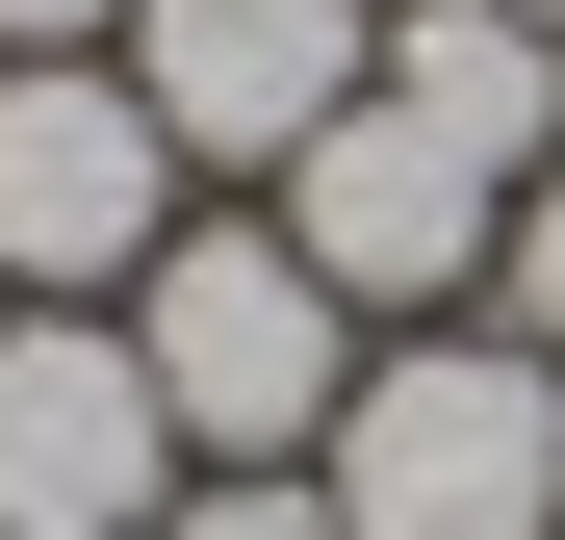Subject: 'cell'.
I'll return each mask as SVG.
<instances>
[{
	"label": "cell",
	"mask_w": 565,
	"mask_h": 540,
	"mask_svg": "<svg viewBox=\"0 0 565 540\" xmlns=\"http://www.w3.org/2000/svg\"><path fill=\"white\" fill-rule=\"evenodd\" d=\"M334 515H360V540H565V360H540V335H412V360H360Z\"/></svg>",
	"instance_id": "cell-2"
},
{
	"label": "cell",
	"mask_w": 565,
	"mask_h": 540,
	"mask_svg": "<svg viewBox=\"0 0 565 540\" xmlns=\"http://www.w3.org/2000/svg\"><path fill=\"white\" fill-rule=\"evenodd\" d=\"M129 27V0H0V52H104Z\"/></svg>",
	"instance_id": "cell-10"
},
{
	"label": "cell",
	"mask_w": 565,
	"mask_h": 540,
	"mask_svg": "<svg viewBox=\"0 0 565 540\" xmlns=\"http://www.w3.org/2000/svg\"><path fill=\"white\" fill-rule=\"evenodd\" d=\"M489 284H514V335H540V360H565V155H540V180H514V257H489Z\"/></svg>",
	"instance_id": "cell-9"
},
{
	"label": "cell",
	"mask_w": 565,
	"mask_h": 540,
	"mask_svg": "<svg viewBox=\"0 0 565 540\" xmlns=\"http://www.w3.org/2000/svg\"><path fill=\"white\" fill-rule=\"evenodd\" d=\"M180 489V412H154V360L104 309H52V335H0V540H129Z\"/></svg>",
	"instance_id": "cell-6"
},
{
	"label": "cell",
	"mask_w": 565,
	"mask_h": 540,
	"mask_svg": "<svg viewBox=\"0 0 565 540\" xmlns=\"http://www.w3.org/2000/svg\"><path fill=\"white\" fill-rule=\"evenodd\" d=\"M282 232H309L334 309H462V284L514 257V155H462L437 104H386V77H360V104L282 155Z\"/></svg>",
	"instance_id": "cell-3"
},
{
	"label": "cell",
	"mask_w": 565,
	"mask_h": 540,
	"mask_svg": "<svg viewBox=\"0 0 565 540\" xmlns=\"http://www.w3.org/2000/svg\"><path fill=\"white\" fill-rule=\"evenodd\" d=\"M540 27H565V0H540Z\"/></svg>",
	"instance_id": "cell-11"
},
{
	"label": "cell",
	"mask_w": 565,
	"mask_h": 540,
	"mask_svg": "<svg viewBox=\"0 0 565 540\" xmlns=\"http://www.w3.org/2000/svg\"><path fill=\"white\" fill-rule=\"evenodd\" d=\"M129 360H154V412L206 437V464H334V412H360V309L309 284V232H154V284H129Z\"/></svg>",
	"instance_id": "cell-1"
},
{
	"label": "cell",
	"mask_w": 565,
	"mask_h": 540,
	"mask_svg": "<svg viewBox=\"0 0 565 540\" xmlns=\"http://www.w3.org/2000/svg\"><path fill=\"white\" fill-rule=\"evenodd\" d=\"M386 104H437L462 155H565V27H540V0H386Z\"/></svg>",
	"instance_id": "cell-7"
},
{
	"label": "cell",
	"mask_w": 565,
	"mask_h": 540,
	"mask_svg": "<svg viewBox=\"0 0 565 540\" xmlns=\"http://www.w3.org/2000/svg\"><path fill=\"white\" fill-rule=\"evenodd\" d=\"M180 540H360V515H334V464H206Z\"/></svg>",
	"instance_id": "cell-8"
},
{
	"label": "cell",
	"mask_w": 565,
	"mask_h": 540,
	"mask_svg": "<svg viewBox=\"0 0 565 540\" xmlns=\"http://www.w3.org/2000/svg\"><path fill=\"white\" fill-rule=\"evenodd\" d=\"M154 232H180V129L129 104L104 52H0V284H154Z\"/></svg>",
	"instance_id": "cell-4"
},
{
	"label": "cell",
	"mask_w": 565,
	"mask_h": 540,
	"mask_svg": "<svg viewBox=\"0 0 565 540\" xmlns=\"http://www.w3.org/2000/svg\"><path fill=\"white\" fill-rule=\"evenodd\" d=\"M360 77H386V0H129V104L180 129V180H282Z\"/></svg>",
	"instance_id": "cell-5"
}]
</instances>
